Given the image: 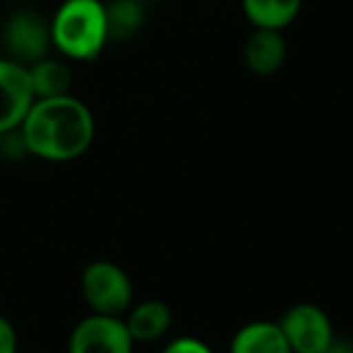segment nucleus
<instances>
[{"mask_svg": "<svg viewBox=\"0 0 353 353\" xmlns=\"http://www.w3.org/2000/svg\"><path fill=\"white\" fill-rule=\"evenodd\" d=\"M82 296L92 312L121 317L132 305V281L123 267L108 260H97L82 272Z\"/></svg>", "mask_w": 353, "mask_h": 353, "instance_id": "nucleus-3", "label": "nucleus"}, {"mask_svg": "<svg viewBox=\"0 0 353 353\" xmlns=\"http://www.w3.org/2000/svg\"><path fill=\"white\" fill-rule=\"evenodd\" d=\"M17 132L27 154L43 161L65 163L89 152L97 135V123L92 108L82 99L61 94L34 99Z\"/></svg>", "mask_w": 353, "mask_h": 353, "instance_id": "nucleus-1", "label": "nucleus"}, {"mask_svg": "<svg viewBox=\"0 0 353 353\" xmlns=\"http://www.w3.org/2000/svg\"><path fill=\"white\" fill-rule=\"evenodd\" d=\"M291 353H325L334 341V325L320 305L298 303L288 307L279 320Z\"/></svg>", "mask_w": 353, "mask_h": 353, "instance_id": "nucleus-5", "label": "nucleus"}, {"mask_svg": "<svg viewBox=\"0 0 353 353\" xmlns=\"http://www.w3.org/2000/svg\"><path fill=\"white\" fill-rule=\"evenodd\" d=\"M0 39H3L5 56L22 63V65H32V63L41 61L53 48L48 19L34 10H17L10 14L3 24Z\"/></svg>", "mask_w": 353, "mask_h": 353, "instance_id": "nucleus-4", "label": "nucleus"}, {"mask_svg": "<svg viewBox=\"0 0 353 353\" xmlns=\"http://www.w3.org/2000/svg\"><path fill=\"white\" fill-rule=\"evenodd\" d=\"M51 46L68 61H97L108 46L103 0H63L48 19Z\"/></svg>", "mask_w": 353, "mask_h": 353, "instance_id": "nucleus-2", "label": "nucleus"}, {"mask_svg": "<svg viewBox=\"0 0 353 353\" xmlns=\"http://www.w3.org/2000/svg\"><path fill=\"white\" fill-rule=\"evenodd\" d=\"M17 332L8 317L0 315V353H17Z\"/></svg>", "mask_w": 353, "mask_h": 353, "instance_id": "nucleus-15", "label": "nucleus"}, {"mask_svg": "<svg viewBox=\"0 0 353 353\" xmlns=\"http://www.w3.org/2000/svg\"><path fill=\"white\" fill-rule=\"evenodd\" d=\"M108 41H130L144 24L142 0H108Z\"/></svg>", "mask_w": 353, "mask_h": 353, "instance_id": "nucleus-13", "label": "nucleus"}, {"mask_svg": "<svg viewBox=\"0 0 353 353\" xmlns=\"http://www.w3.org/2000/svg\"><path fill=\"white\" fill-rule=\"evenodd\" d=\"M135 341L125 327V320L118 315H99L92 312L89 317L74 325L68 353H132Z\"/></svg>", "mask_w": 353, "mask_h": 353, "instance_id": "nucleus-6", "label": "nucleus"}, {"mask_svg": "<svg viewBox=\"0 0 353 353\" xmlns=\"http://www.w3.org/2000/svg\"><path fill=\"white\" fill-rule=\"evenodd\" d=\"M228 353H291L279 322H250L233 334Z\"/></svg>", "mask_w": 353, "mask_h": 353, "instance_id": "nucleus-9", "label": "nucleus"}, {"mask_svg": "<svg viewBox=\"0 0 353 353\" xmlns=\"http://www.w3.org/2000/svg\"><path fill=\"white\" fill-rule=\"evenodd\" d=\"M243 14L255 29H283L298 17L303 0H241Z\"/></svg>", "mask_w": 353, "mask_h": 353, "instance_id": "nucleus-11", "label": "nucleus"}, {"mask_svg": "<svg viewBox=\"0 0 353 353\" xmlns=\"http://www.w3.org/2000/svg\"><path fill=\"white\" fill-rule=\"evenodd\" d=\"M34 101L27 65L0 56V137L22 125Z\"/></svg>", "mask_w": 353, "mask_h": 353, "instance_id": "nucleus-7", "label": "nucleus"}, {"mask_svg": "<svg viewBox=\"0 0 353 353\" xmlns=\"http://www.w3.org/2000/svg\"><path fill=\"white\" fill-rule=\"evenodd\" d=\"M325 353H353V341L351 339H339V336H334V341H332V344L327 346Z\"/></svg>", "mask_w": 353, "mask_h": 353, "instance_id": "nucleus-16", "label": "nucleus"}, {"mask_svg": "<svg viewBox=\"0 0 353 353\" xmlns=\"http://www.w3.org/2000/svg\"><path fill=\"white\" fill-rule=\"evenodd\" d=\"M29 84H32L34 99H51L61 94H70L72 72L63 61L56 58H41V61L27 65Z\"/></svg>", "mask_w": 353, "mask_h": 353, "instance_id": "nucleus-12", "label": "nucleus"}, {"mask_svg": "<svg viewBox=\"0 0 353 353\" xmlns=\"http://www.w3.org/2000/svg\"><path fill=\"white\" fill-rule=\"evenodd\" d=\"M171 307L163 301H142L130 310L125 320V327L130 332L135 344H152L161 339L171 327Z\"/></svg>", "mask_w": 353, "mask_h": 353, "instance_id": "nucleus-10", "label": "nucleus"}, {"mask_svg": "<svg viewBox=\"0 0 353 353\" xmlns=\"http://www.w3.org/2000/svg\"><path fill=\"white\" fill-rule=\"evenodd\" d=\"M288 46L279 29H255L243 46V61L257 77H272L283 68Z\"/></svg>", "mask_w": 353, "mask_h": 353, "instance_id": "nucleus-8", "label": "nucleus"}, {"mask_svg": "<svg viewBox=\"0 0 353 353\" xmlns=\"http://www.w3.org/2000/svg\"><path fill=\"white\" fill-rule=\"evenodd\" d=\"M161 353H214L205 341L195 339V336H178V339L168 341Z\"/></svg>", "mask_w": 353, "mask_h": 353, "instance_id": "nucleus-14", "label": "nucleus"}]
</instances>
